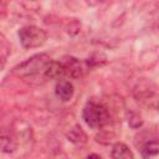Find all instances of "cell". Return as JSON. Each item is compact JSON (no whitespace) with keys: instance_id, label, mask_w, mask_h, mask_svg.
<instances>
[{"instance_id":"obj_12","label":"cell","mask_w":159,"mask_h":159,"mask_svg":"<svg viewBox=\"0 0 159 159\" xmlns=\"http://www.w3.org/2000/svg\"><path fill=\"white\" fill-rule=\"evenodd\" d=\"M106 62H107V57H106V55H103V53H93V55H91V56L84 61V63H86V66H87L88 70H89V68H93V67L102 66V65H104Z\"/></svg>"},{"instance_id":"obj_7","label":"cell","mask_w":159,"mask_h":159,"mask_svg":"<svg viewBox=\"0 0 159 159\" xmlns=\"http://www.w3.org/2000/svg\"><path fill=\"white\" fill-rule=\"evenodd\" d=\"M65 77V70L61 61H50L43 70V78L46 80H61Z\"/></svg>"},{"instance_id":"obj_14","label":"cell","mask_w":159,"mask_h":159,"mask_svg":"<svg viewBox=\"0 0 159 159\" xmlns=\"http://www.w3.org/2000/svg\"><path fill=\"white\" fill-rule=\"evenodd\" d=\"M10 53V45L6 40V37L0 34V55H2L4 57H7Z\"/></svg>"},{"instance_id":"obj_15","label":"cell","mask_w":159,"mask_h":159,"mask_svg":"<svg viewBox=\"0 0 159 159\" xmlns=\"http://www.w3.org/2000/svg\"><path fill=\"white\" fill-rule=\"evenodd\" d=\"M67 32L70 34V35H72V36H75V35H77L78 32H80V30H81V22L78 21V20H72L68 25H67Z\"/></svg>"},{"instance_id":"obj_11","label":"cell","mask_w":159,"mask_h":159,"mask_svg":"<svg viewBox=\"0 0 159 159\" xmlns=\"http://www.w3.org/2000/svg\"><path fill=\"white\" fill-rule=\"evenodd\" d=\"M111 157L114 159H133V153L124 143H116L112 148Z\"/></svg>"},{"instance_id":"obj_13","label":"cell","mask_w":159,"mask_h":159,"mask_svg":"<svg viewBox=\"0 0 159 159\" xmlns=\"http://www.w3.org/2000/svg\"><path fill=\"white\" fill-rule=\"evenodd\" d=\"M128 124H129V127H132L133 129L140 128V127L143 125V118L140 117L139 113H137V112H130L129 116H128Z\"/></svg>"},{"instance_id":"obj_5","label":"cell","mask_w":159,"mask_h":159,"mask_svg":"<svg viewBox=\"0 0 159 159\" xmlns=\"http://www.w3.org/2000/svg\"><path fill=\"white\" fill-rule=\"evenodd\" d=\"M61 63L65 70V77H70L73 80L81 78L84 75V72L88 70L84 61L82 62L78 58L72 57V56H65L61 60Z\"/></svg>"},{"instance_id":"obj_9","label":"cell","mask_w":159,"mask_h":159,"mask_svg":"<svg viewBox=\"0 0 159 159\" xmlns=\"http://www.w3.org/2000/svg\"><path fill=\"white\" fill-rule=\"evenodd\" d=\"M66 138H67L71 143H73V144H76V145H83V144H86L87 140H88V137H87L86 132L82 129V127H81L80 124L72 125V127L66 132Z\"/></svg>"},{"instance_id":"obj_17","label":"cell","mask_w":159,"mask_h":159,"mask_svg":"<svg viewBox=\"0 0 159 159\" xmlns=\"http://www.w3.org/2000/svg\"><path fill=\"white\" fill-rule=\"evenodd\" d=\"M5 63H6V57H4L2 55H0V71L5 67Z\"/></svg>"},{"instance_id":"obj_6","label":"cell","mask_w":159,"mask_h":159,"mask_svg":"<svg viewBox=\"0 0 159 159\" xmlns=\"http://www.w3.org/2000/svg\"><path fill=\"white\" fill-rule=\"evenodd\" d=\"M55 92H56V96L63 101V102H67L70 101L73 94H75V87H73V83L68 80H60L57 83H56V88H55Z\"/></svg>"},{"instance_id":"obj_8","label":"cell","mask_w":159,"mask_h":159,"mask_svg":"<svg viewBox=\"0 0 159 159\" xmlns=\"http://www.w3.org/2000/svg\"><path fill=\"white\" fill-rule=\"evenodd\" d=\"M17 140L14 132H1L0 133V150L4 153H14L17 149Z\"/></svg>"},{"instance_id":"obj_18","label":"cell","mask_w":159,"mask_h":159,"mask_svg":"<svg viewBox=\"0 0 159 159\" xmlns=\"http://www.w3.org/2000/svg\"><path fill=\"white\" fill-rule=\"evenodd\" d=\"M87 157H88V158H101L99 154H88Z\"/></svg>"},{"instance_id":"obj_3","label":"cell","mask_w":159,"mask_h":159,"mask_svg":"<svg viewBox=\"0 0 159 159\" xmlns=\"http://www.w3.org/2000/svg\"><path fill=\"white\" fill-rule=\"evenodd\" d=\"M17 36L20 43L24 48H36L42 46L47 40V34L43 29L35 26V25H26L22 26L17 31Z\"/></svg>"},{"instance_id":"obj_10","label":"cell","mask_w":159,"mask_h":159,"mask_svg":"<svg viewBox=\"0 0 159 159\" xmlns=\"http://www.w3.org/2000/svg\"><path fill=\"white\" fill-rule=\"evenodd\" d=\"M159 153V143L157 139H150L147 140L142 147H140V154L145 159L150 158H157Z\"/></svg>"},{"instance_id":"obj_1","label":"cell","mask_w":159,"mask_h":159,"mask_svg":"<svg viewBox=\"0 0 159 159\" xmlns=\"http://www.w3.org/2000/svg\"><path fill=\"white\" fill-rule=\"evenodd\" d=\"M82 118L92 129H99L111 123V113L107 106L97 101H88L82 111Z\"/></svg>"},{"instance_id":"obj_2","label":"cell","mask_w":159,"mask_h":159,"mask_svg":"<svg viewBox=\"0 0 159 159\" xmlns=\"http://www.w3.org/2000/svg\"><path fill=\"white\" fill-rule=\"evenodd\" d=\"M50 61H51V58L46 53L34 55L30 58L25 60L24 62L19 63L17 66H15L12 68V75H15L16 77L24 78V80L32 78L39 75L43 76V70Z\"/></svg>"},{"instance_id":"obj_4","label":"cell","mask_w":159,"mask_h":159,"mask_svg":"<svg viewBox=\"0 0 159 159\" xmlns=\"http://www.w3.org/2000/svg\"><path fill=\"white\" fill-rule=\"evenodd\" d=\"M133 96L139 103H142L149 108H153V109L157 108L158 88L154 82L148 81L145 78L138 81L133 88Z\"/></svg>"},{"instance_id":"obj_16","label":"cell","mask_w":159,"mask_h":159,"mask_svg":"<svg viewBox=\"0 0 159 159\" xmlns=\"http://www.w3.org/2000/svg\"><path fill=\"white\" fill-rule=\"evenodd\" d=\"M84 1H86V4L88 6H98V5L103 4V2H106L107 0H84Z\"/></svg>"}]
</instances>
